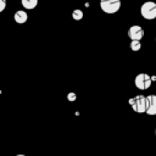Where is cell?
<instances>
[{
    "label": "cell",
    "instance_id": "obj_1",
    "mask_svg": "<svg viewBox=\"0 0 156 156\" xmlns=\"http://www.w3.org/2000/svg\"><path fill=\"white\" fill-rule=\"evenodd\" d=\"M129 104L133 108L134 112L136 113H145L146 110H147V105H149V101H147V98L144 96V95H136L132 99H129Z\"/></svg>",
    "mask_w": 156,
    "mask_h": 156
},
{
    "label": "cell",
    "instance_id": "obj_2",
    "mask_svg": "<svg viewBox=\"0 0 156 156\" xmlns=\"http://www.w3.org/2000/svg\"><path fill=\"white\" fill-rule=\"evenodd\" d=\"M140 13L145 20L156 18V4L154 1H146L140 7Z\"/></svg>",
    "mask_w": 156,
    "mask_h": 156
},
{
    "label": "cell",
    "instance_id": "obj_3",
    "mask_svg": "<svg viewBox=\"0 0 156 156\" xmlns=\"http://www.w3.org/2000/svg\"><path fill=\"white\" fill-rule=\"evenodd\" d=\"M100 7L105 13H116L121 9V0H100Z\"/></svg>",
    "mask_w": 156,
    "mask_h": 156
},
{
    "label": "cell",
    "instance_id": "obj_4",
    "mask_svg": "<svg viewBox=\"0 0 156 156\" xmlns=\"http://www.w3.org/2000/svg\"><path fill=\"white\" fill-rule=\"evenodd\" d=\"M151 77L147 74V73H140V74H138L136 77H135V79H134V84H135V87L138 88V89H140V90H146V89H149L150 88V85H151Z\"/></svg>",
    "mask_w": 156,
    "mask_h": 156
},
{
    "label": "cell",
    "instance_id": "obj_5",
    "mask_svg": "<svg viewBox=\"0 0 156 156\" xmlns=\"http://www.w3.org/2000/svg\"><path fill=\"white\" fill-rule=\"evenodd\" d=\"M128 37L132 40H140L144 37V29L140 26H132L128 29Z\"/></svg>",
    "mask_w": 156,
    "mask_h": 156
},
{
    "label": "cell",
    "instance_id": "obj_6",
    "mask_svg": "<svg viewBox=\"0 0 156 156\" xmlns=\"http://www.w3.org/2000/svg\"><path fill=\"white\" fill-rule=\"evenodd\" d=\"M146 98H147L149 105H147V110L145 113L154 116V115H156V95H149Z\"/></svg>",
    "mask_w": 156,
    "mask_h": 156
},
{
    "label": "cell",
    "instance_id": "obj_7",
    "mask_svg": "<svg viewBox=\"0 0 156 156\" xmlns=\"http://www.w3.org/2000/svg\"><path fill=\"white\" fill-rule=\"evenodd\" d=\"M13 18H15V21H16L17 23L22 24V23H24V22H26V21L28 20V15H27V13H26L24 11L20 10V11H17V12L15 13Z\"/></svg>",
    "mask_w": 156,
    "mask_h": 156
},
{
    "label": "cell",
    "instance_id": "obj_8",
    "mask_svg": "<svg viewBox=\"0 0 156 156\" xmlns=\"http://www.w3.org/2000/svg\"><path fill=\"white\" fill-rule=\"evenodd\" d=\"M22 6L27 10H32L38 5V0H21Z\"/></svg>",
    "mask_w": 156,
    "mask_h": 156
},
{
    "label": "cell",
    "instance_id": "obj_9",
    "mask_svg": "<svg viewBox=\"0 0 156 156\" xmlns=\"http://www.w3.org/2000/svg\"><path fill=\"white\" fill-rule=\"evenodd\" d=\"M72 18L76 20V21H79L83 18V11L79 10V9H76L73 12H72Z\"/></svg>",
    "mask_w": 156,
    "mask_h": 156
},
{
    "label": "cell",
    "instance_id": "obj_10",
    "mask_svg": "<svg viewBox=\"0 0 156 156\" xmlns=\"http://www.w3.org/2000/svg\"><path fill=\"white\" fill-rule=\"evenodd\" d=\"M141 48V44H140V40H132L130 43V49L133 51H139Z\"/></svg>",
    "mask_w": 156,
    "mask_h": 156
},
{
    "label": "cell",
    "instance_id": "obj_11",
    "mask_svg": "<svg viewBox=\"0 0 156 156\" xmlns=\"http://www.w3.org/2000/svg\"><path fill=\"white\" fill-rule=\"evenodd\" d=\"M76 94L74 93H68V95H67V99H68V101H74L76 100Z\"/></svg>",
    "mask_w": 156,
    "mask_h": 156
},
{
    "label": "cell",
    "instance_id": "obj_12",
    "mask_svg": "<svg viewBox=\"0 0 156 156\" xmlns=\"http://www.w3.org/2000/svg\"><path fill=\"white\" fill-rule=\"evenodd\" d=\"M6 7V0H0V12H2Z\"/></svg>",
    "mask_w": 156,
    "mask_h": 156
},
{
    "label": "cell",
    "instance_id": "obj_13",
    "mask_svg": "<svg viewBox=\"0 0 156 156\" xmlns=\"http://www.w3.org/2000/svg\"><path fill=\"white\" fill-rule=\"evenodd\" d=\"M16 156H26V155H16Z\"/></svg>",
    "mask_w": 156,
    "mask_h": 156
},
{
    "label": "cell",
    "instance_id": "obj_14",
    "mask_svg": "<svg viewBox=\"0 0 156 156\" xmlns=\"http://www.w3.org/2000/svg\"><path fill=\"white\" fill-rule=\"evenodd\" d=\"M155 134H156V129H155Z\"/></svg>",
    "mask_w": 156,
    "mask_h": 156
}]
</instances>
